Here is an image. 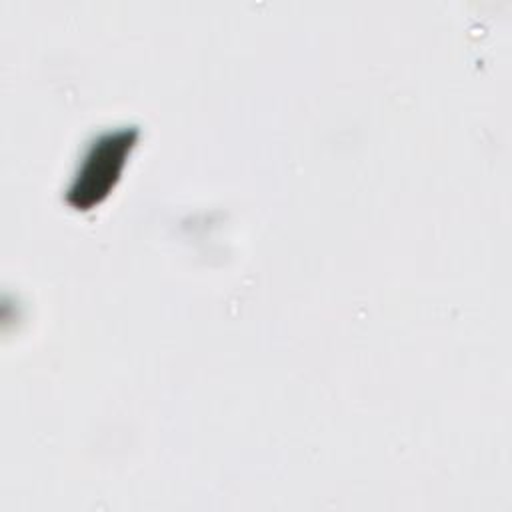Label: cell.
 <instances>
[{
    "instance_id": "6da1fadb",
    "label": "cell",
    "mask_w": 512,
    "mask_h": 512,
    "mask_svg": "<svg viewBox=\"0 0 512 512\" xmlns=\"http://www.w3.org/2000/svg\"><path fill=\"white\" fill-rule=\"evenodd\" d=\"M130 144H132V132L120 130L116 134L102 138L92 148L82 168V174L78 176V182L70 190V198L78 206H88L96 202L102 194H106V190L110 188L112 180L116 178L124 162V156Z\"/></svg>"
}]
</instances>
